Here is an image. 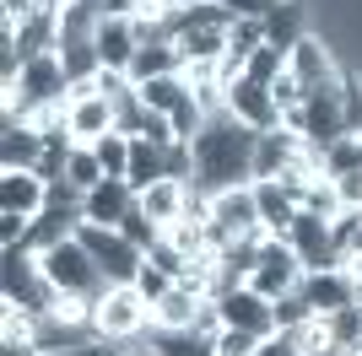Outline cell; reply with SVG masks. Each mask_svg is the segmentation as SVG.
<instances>
[{
	"instance_id": "obj_40",
	"label": "cell",
	"mask_w": 362,
	"mask_h": 356,
	"mask_svg": "<svg viewBox=\"0 0 362 356\" xmlns=\"http://www.w3.org/2000/svg\"><path fill=\"white\" fill-rule=\"evenodd\" d=\"M44 356H119V345H108V340H81V345H65V351H44Z\"/></svg>"
},
{
	"instance_id": "obj_24",
	"label": "cell",
	"mask_w": 362,
	"mask_h": 356,
	"mask_svg": "<svg viewBox=\"0 0 362 356\" xmlns=\"http://www.w3.org/2000/svg\"><path fill=\"white\" fill-rule=\"evenodd\" d=\"M184 59H179V44H141L136 59H130V81H151V76H179Z\"/></svg>"
},
{
	"instance_id": "obj_38",
	"label": "cell",
	"mask_w": 362,
	"mask_h": 356,
	"mask_svg": "<svg viewBox=\"0 0 362 356\" xmlns=\"http://www.w3.org/2000/svg\"><path fill=\"white\" fill-rule=\"evenodd\" d=\"M211 6H222L233 22H243V16H255V22H265V16L276 11V0H211Z\"/></svg>"
},
{
	"instance_id": "obj_12",
	"label": "cell",
	"mask_w": 362,
	"mask_h": 356,
	"mask_svg": "<svg viewBox=\"0 0 362 356\" xmlns=\"http://www.w3.org/2000/svg\"><path fill=\"white\" fill-rule=\"evenodd\" d=\"M44 206H49V184L33 167H0V210L38 216Z\"/></svg>"
},
{
	"instance_id": "obj_25",
	"label": "cell",
	"mask_w": 362,
	"mask_h": 356,
	"mask_svg": "<svg viewBox=\"0 0 362 356\" xmlns=\"http://www.w3.org/2000/svg\"><path fill=\"white\" fill-rule=\"evenodd\" d=\"M141 103L146 108H157V114H173V108L189 97V81H184V71L179 76H151V81H141Z\"/></svg>"
},
{
	"instance_id": "obj_3",
	"label": "cell",
	"mask_w": 362,
	"mask_h": 356,
	"mask_svg": "<svg viewBox=\"0 0 362 356\" xmlns=\"http://www.w3.org/2000/svg\"><path fill=\"white\" fill-rule=\"evenodd\" d=\"M38 265H44L49 286H54V297H98L108 292L103 270H98V259L87 254V243L81 237H65V243H54V249L38 254Z\"/></svg>"
},
{
	"instance_id": "obj_43",
	"label": "cell",
	"mask_w": 362,
	"mask_h": 356,
	"mask_svg": "<svg viewBox=\"0 0 362 356\" xmlns=\"http://www.w3.org/2000/svg\"><path fill=\"white\" fill-rule=\"evenodd\" d=\"M119 356H157V345H151V335H146V340H136V345H119Z\"/></svg>"
},
{
	"instance_id": "obj_5",
	"label": "cell",
	"mask_w": 362,
	"mask_h": 356,
	"mask_svg": "<svg viewBox=\"0 0 362 356\" xmlns=\"http://www.w3.org/2000/svg\"><path fill=\"white\" fill-rule=\"evenodd\" d=\"M76 237L87 243V254L98 259V270H103L108 286H130L141 275V265H146V254H141L119 227H92V222H81V232H76Z\"/></svg>"
},
{
	"instance_id": "obj_31",
	"label": "cell",
	"mask_w": 362,
	"mask_h": 356,
	"mask_svg": "<svg viewBox=\"0 0 362 356\" xmlns=\"http://www.w3.org/2000/svg\"><path fill=\"white\" fill-rule=\"evenodd\" d=\"M119 232L130 237V243H136L141 254H151V249H157V243H163V227H157V222H151V216H146V210H141V200H136V210H130V216H124V222H119Z\"/></svg>"
},
{
	"instance_id": "obj_37",
	"label": "cell",
	"mask_w": 362,
	"mask_h": 356,
	"mask_svg": "<svg viewBox=\"0 0 362 356\" xmlns=\"http://www.w3.org/2000/svg\"><path fill=\"white\" fill-rule=\"evenodd\" d=\"M335 194H341V206L346 210H362V167H346V173H330Z\"/></svg>"
},
{
	"instance_id": "obj_36",
	"label": "cell",
	"mask_w": 362,
	"mask_h": 356,
	"mask_svg": "<svg viewBox=\"0 0 362 356\" xmlns=\"http://www.w3.org/2000/svg\"><path fill=\"white\" fill-rule=\"evenodd\" d=\"M130 286H136V292L146 297V302H157V297H163L168 286H173V275H168V270H157V265H151V259H146V265H141V275H136V281H130Z\"/></svg>"
},
{
	"instance_id": "obj_39",
	"label": "cell",
	"mask_w": 362,
	"mask_h": 356,
	"mask_svg": "<svg viewBox=\"0 0 362 356\" xmlns=\"http://www.w3.org/2000/svg\"><path fill=\"white\" fill-rule=\"evenodd\" d=\"M255 356H303V345H298V335H292V329H276V335H265V340H259Z\"/></svg>"
},
{
	"instance_id": "obj_23",
	"label": "cell",
	"mask_w": 362,
	"mask_h": 356,
	"mask_svg": "<svg viewBox=\"0 0 362 356\" xmlns=\"http://www.w3.org/2000/svg\"><path fill=\"white\" fill-rule=\"evenodd\" d=\"M179 44V59L184 65H222L227 54V28H189L173 38Z\"/></svg>"
},
{
	"instance_id": "obj_41",
	"label": "cell",
	"mask_w": 362,
	"mask_h": 356,
	"mask_svg": "<svg viewBox=\"0 0 362 356\" xmlns=\"http://www.w3.org/2000/svg\"><path fill=\"white\" fill-rule=\"evenodd\" d=\"M103 16H136V0H92Z\"/></svg>"
},
{
	"instance_id": "obj_8",
	"label": "cell",
	"mask_w": 362,
	"mask_h": 356,
	"mask_svg": "<svg viewBox=\"0 0 362 356\" xmlns=\"http://www.w3.org/2000/svg\"><path fill=\"white\" fill-rule=\"evenodd\" d=\"M287 243L298 249L303 270H335L341 265V249H335V232L325 216H314V210H298V222H292Z\"/></svg>"
},
{
	"instance_id": "obj_13",
	"label": "cell",
	"mask_w": 362,
	"mask_h": 356,
	"mask_svg": "<svg viewBox=\"0 0 362 356\" xmlns=\"http://www.w3.org/2000/svg\"><path fill=\"white\" fill-rule=\"evenodd\" d=\"M119 130V114H114V97H81L71 103V146H98L103 135Z\"/></svg>"
},
{
	"instance_id": "obj_34",
	"label": "cell",
	"mask_w": 362,
	"mask_h": 356,
	"mask_svg": "<svg viewBox=\"0 0 362 356\" xmlns=\"http://www.w3.org/2000/svg\"><path fill=\"white\" fill-rule=\"evenodd\" d=\"M168 124H173V141H195L200 135V124H206V114H200V103H195V92L184 97L173 114H168Z\"/></svg>"
},
{
	"instance_id": "obj_11",
	"label": "cell",
	"mask_w": 362,
	"mask_h": 356,
	"mask_svg": "<svg viewBox=\"0 0 362 356\" xmlns=\"http://www.w3.org/2000/svg\"><path fill=\"white\" fill-rule=\"evenodd\" d=\"M227 114L243 119L249 130H276V124H281V108H276L271 87H259L249 76H238V81L227 87Z\"/></svg>"
},
{
	"instance_id": "obj_15",
	"label": "cell",
	"mask_w": 362,
	"mask_h": 356,
	"mask_svg": "<svg viewBox=\"0 0 362 356\" xmlns=\"http://www.w3.org/2000/svg\"><path fill=\"white\" fill-rule=\"evenodd\" d=\"M92 49H98V59H103V71H124V76H130V59H136V49H141L130 16H103V28H98Z\"/></svg>"
},
{
	"instance_id": "obj_17",
	"label": "cell",
	"mask_w": 362,
	"mask_h": 356,
	"mask_svg": "<svg viewBox=\"0 0 362 356\" xmlns=\"http://www.w3.org/2000/svg\"><path fill=\"white\" fill-rule=\"evenodd\" d=\"M255 200H259V227H265V237H287L303 206L276 184V178H255Z\"/></svg>"
},
{
	"instance_id": "obj_21",
	"label": "cell",
	"mask_w": 362,
	"mask_h": 356,
	"mask_svg": "<svg viewBox=\"0 0 362 356\" xmlns=\"http://www.w3.org/2000/svg\"><path fill=\"white\" fill-rule=\"evenodd\" d=\"M130 189H151L157 178H168V146H157V141H146V135H130Z\"/></svg>"
},
{
	"instance_id": "obj_28",
	"label": "cell",
	"mask_w": 362,
	"mask_h": 356,
	"mask_svg": "<svg viewBox=\"0 0 362 356\" xmlns=\"http://www.w3.org/2000/svg\"><path fill=\"white\" fill-rule=\"evenodd\" d=\"M325 324H330V340L335 351H351V345H362V308L351 302V308H335L325 313Z\"/></svg>"
},
{
	"instance_id": "obj_18",
	"label": "cell",
	"mask_w": 362,
	"mask_h": 356,
	"mask_svg": "<svg viewBox=\"0 0 362 356\" xmlns=\"http://www.w3.org/2000/svg\"><path fill=\"white\" fill-rule=\"evenodd\" d=\"M298 151H303V135L298 130H287V124L259 130V141H255V178H276Z\"/></svg>"
},
{
	"instance_id": "obj_26",
	"label": "cell",
	"mask_w": 362,
	"mask_h": 356,
	"mask_svg": "<svg viewBox=\"0 0 362 356\" xmlns=\"http://www.w3.org/2000/svg\"><path fill=\"white\" fill-rule=\"evenodd\" d=\"M103 162H98V151L92 146H71V162H65V184H76V189L87 194V189H98L103 184Z\"/></svg>"
},
{
	"instance_id": "obj_19",
	"label": "cell",
	"mask_w": 362,
	"mask_h": 356,
	"mask_svg": "<svg viewBox=\"0 0 362 356\" xmlns=\"http://www.w3.org/2000/svg\"><path fill=\"white\" fill-rule=\"evenodd\" d=\"M136 200H141V210H146L151 222L168 232V227L184 216V206H189V184H184V178H157V184H151V189H141Z\"/></svg>"
},
{
	"instance_id": "obj_7",
	"label": "cell",
	"mask_w": 362,
	"mask_h": 356,
	"mask_svg": "<svg viewBox=\"0 0 362 356\" xmlns=\"http://www.w3.org/2000/svg\"><path fill=\"white\" fill-rule=\"evenodd\" d=\"M216 308H222V324L227 329H249V335H276V302L271 297H259L255 286H233V292L216 297Z\"/></svg>"
},
{
	"instance_id": "obj_44",
	"label": "cell",
	"mask_w": 362,
	"mask_h": 356,
	"mask_svg": "<svg viewBox=\"0 0 362 356\" xmlns=\"http://www.w3.org/2000/svg\"><path fill=\"white\" fill-rule=\"evenodd\" d=\"M330 356H341V351H330Z\"/></svg>"
},
{
	"instance_id": "obj_14",
	"label": "cell",
	"mask_w": 362,
	"mask_h": 356,
	"mask_svg": "<svg viewBox=\"0 0 362 356\" xmlns=\"http://www.w3.org/2000/svg\"><path fill=\"white\" fill-rule=\"evenodd\" d=\"M298 292H303V302H308L319 319L335 313V308H351V275L341 265H335V270H308Z\"/></svg>"
},
{
	"instance_id": "obj_2",
	"label": "cell",
	"mask_w": 362,
	"mask_h": 356,
	"mask_svg": "<svg viewBox=\"0 0 362 356\" xmlns=\"http://www.w3.org/2000/svg\"><path fill=\"white\" fill-rule=\"evenodd\" d=\"M157 319H151V302L136 292V286H108L98 302H92V335L108 345H136L146 340Z\"/></svg>"
},
{
	"instance_id": "obj_27",
	"label": "cell",
	"mask_w": 362,
	"mask_h": 356,
	"mask_svg": "<svg viewBox=\"0 0 362 356\" xmlns=\"http://www.w3.org/2000/svg\"><path fill=\"white\" fill-rule=\"evenodd\" d=\"M168 243H173V249L184 254V259H195V254H206L211 249V237H206V222H195V216H179V222L168 227Z\"/></svg>"
},
{
	"instance_id": "obj_42",
	"label": "cell",
	"mask_w": 362,
	"mask_h": 356,
	"mask_svg": "<svg viewBox=\"0 0 362 356\" xmlns=\"http://www.w3.org/2000/svg\"><path fill=\"white\" fill-rule=\"evenodd\" d=\"M0 356H44L33 340H0Z\"/></svg>"
},
{
	"instance_id": "obj_33",
	"label": "cell",
	"mask_w": 362,
	"mask_h": 356,
	"mask_svg": "<svg viewBox=\"0 0 362 356\" xmlns=\"http://www.w3.org/2000/svg\"><path fill=\"white\" fill-rule=\"evenodd\" d=\"M303 210H314V216H325V222H335V216H341V194H335V184H330V173L319 178L314 189H308V200H303Z\"/></svg>"
},
{
	"instance_id": "obj_6",
	"label": "cell",
	"mask_w": 362,
	"mask_h": 356,
	"mask_svg": "<svg viewBox=\"0 0 362 356\" xmlns=\"http://www.w3.org/2000/svg\"><path fill=\"white\" fill-rule=\"evenodd\" d=\"M303 259H298V249H292L287 237H265L259 243V254H255V270H249V286H255L259 297H287V292H298L303 286Z\"/></svg>"
},
{
	"instance_id": "obj_29",
	"label": "cell",
	"mask_w": 362,
	"mask_h": 356,
	"mask_svg": "<svg viewBox=\"0 0 362 356\" xmlns=\"http://www.w3.org/2000/svg\"><path fill=\"white\" fill-rule=\"evenodd\" d=\"M92 151H98V162H103V173H108V178H124V173H130V135H124V130L103 135V141H98Z\"/></svg>"
},
{
	"instance_id": "obj_22",
	"label": "cell",
	"mask_w": 362,
	"mask_h": 356,
	"mask_svg": "<svg viewBox=\"0 0 362 356\" xmlns=\"http://www.w3.org/2000/svg\"><path fill=\"white\" fill-rule=\"evenodd\" d=\"M44 157V135L33 124H6L0 130V167H38Z\"/></svg>"
},
{
	"instance_id": "obj_30",
	"label": "cell",
	"mask_w": 362,
	"mask_h": 356,
	"mask_svg": "<svg viewBox=\"0 0 362 356\" xmlns=\"http://www.w3.org/2000/svg\"><path fill=\"white\" fill-rule=\"evenodd\" d=\"M151 345H157V356H216L211 340H200V335H168V329H151Z\"/></svg>"
},
{
	"instance_id": "obj_10",
	"label": "cell",
	"mask_w": 362,
	"mask_h": 356,
	"mask_svg": "<svg viewBox=\"0 0 362 356\" xmlns=\"http://www.w3.org/2000/svg\"><path fill=\"white\" fill-rule=\"evenodd\" d=\"M206 302H211V297H200L195 286H179V281H173L157 302H151V319H157V329H168V335H195Z\"/></svg>"
},
{
	"instance_id": "obj_4",
	"label": "cell",
	"mask_w": 362,
	"mask_h": 356,
	"mask_svg": "<svg viewBox=\"0 0 362 356\" xmlns=\"http://www.w3.org/2000/svg\"><path fill=\"white\" fill-rule=\"evenodd\" d=\"M0 297L16 302V308H28V313H49V302H54V286H49L44 265H38V254L28 243L0 249Z\"/></svg>"
},
{
	"instance_id": "obj_16",
	"label": "cell",
	"mask_w": 362,
	"mask_h": 356,
	"mask_svg": "<svg viewBox=\"0 0 362 356\" xmlns=\"http://www.w3.org/2000/svg\"><path fill=\"white\" fill-rule=\"evenodd\" d=\"M136 210V189L130 178H103L98 189H87V222L92 227H119Z\"/></svg>"
},
{
	"instance_id": "obj_1",
	"label": "cell",
	"mask_w": 362,
	"mask_h": 356,
	"mask_svg": "<svg viewBox=\"0 0 362 356\" xmlns=\"http://www.w3.org/2000/svg\"><path fill=\"white\" fill-rule=\"evenodd\" d=\"M255 141H259V130H249L233 114L206 119L200 135L189 141V151H195V189L216 194V189L255 184Z\"/></svg>"
},
{
	"instance_id": "obj_32",
	"label": "cell",
	"mask_w": 362,
	"mask_h": 356,
	"mask_svg": "<svg viewBox=\"0 0 362 356\" xmlns=\"http://www.w3.org/2000/svg\"><path fill=\"white\" fill-rule=\"evenodd\" d=\"M287 71V49H255V54H249V65H243V76H249V81H259V87H271L276 76Z\"/></svg>"
},
{
	"instance_id": "obj_35",
	"label": "cell",
	"mask_w": 362,
	"mask_h": 356,
	"mask_svg": "<svg viewBox=\"0 0 362 356\" xmlns=\"http://www.w3.org/2000/svg\"><path fill=\"white\" fill-rule=\"evenodd\" d=\"M211 345H216V356H255L259 351V335H249V329H222Z\"/></svg>"
},
{
	"instance_id": "obj_9",
	"label": "cell",
	"mask_w": 362,
	"mask_h": 356,
	"mask_svg": "<svg viewBox=\"0 0 362 356\" xmlns=\"http://www.w3.org/2000/svg\"><path fill=\"white\" fill-rule=\"evenodd\" d=\"M16 87H22V103H28V114H33V108H44V103H65L71 76H65V65H60V49H54V54L28 59V65H22V76H16ZM28 114H22V119H28Z\"/></svg>"
},
{
	"instance_id": "obj_20",
	"label": "cell",
	"mask_w": 362,
	"mask_h": 356,
	"mask_svg": "<svg viewBox=\"0 0 362 356\" xmlns=\"http://www.w3.org/2000/svg\"><path fill=\"white\" fill-rule=\"evenodd\" d=\"M308 0H276V11L265 16V44L271 49H287L292 54V44L298 38H308Z\"/></svg>"
}]
</instances>
